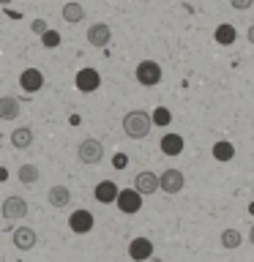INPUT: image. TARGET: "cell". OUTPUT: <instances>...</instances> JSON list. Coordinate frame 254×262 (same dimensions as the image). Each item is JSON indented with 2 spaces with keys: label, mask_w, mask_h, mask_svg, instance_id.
Here are the masks:
<instances>
[{
  "label": "cell",
  "mask_w": 254,
  "mask_h": 262,
  "mask_svg": "<svg viewBox=\"0 0 254 262\" xmlns=\"http://www.w3.org/2000/svg\"><path fill=\"white\" fill-rule=\"evenodd\" d=\"M153 128V115L145 112V110H131L126 112V118H123V131H126V137L131 139H145L151 134Z\"/></svg>",
  "instance_id": "6da1fadb"
},
{
  "label": "cell",
  "mask_w": 254,
  "mask_h": 262,
  "mask_svg": "<svg viewBox=\"0 0 254 262\" xmlns=\"http://www.w3.org/2000/svg\"><path fill=\"white\" fill-rule=\"evenodd\" d=\"M134 77H137L139 85L153 88V85H159V82H161V66L156 60H139L137 69H134Z\"/></svg>",
  "instance_id": "7a4b0ae2"
},
{
  "label": "cell",
  "mask_w": 254,
  "mask_h": 262,
  "mask_svg": "<svg viewBox=\"0 0 254 262\" xmlns=\"http://www.w3.org/2000/svg\"><path fill=\"white\" fill-rule=\"evenodd\" d=\"M77 159H79L82 164H101V159H104V145L98 142L96 137L82 139L79 147H77Z\"/></svg>",
  "instance_id": "3957f363"
},
{
  "label": "cell",
  "mask_w": 254,
  "mask_h": 262,
  "mask_svg": "<svg viewBox=\"0 0 254 262\" xmlns=\"http://www.w3.org/2000/svg\"><path fill=\"white\" fill-rule=\"evenodd\" d=\"M74 88L79 90V93H96L98 88H101V74L96 69H79L77 77H74Z\"/></svg>",
  "instance_id": "277c9868"
},
{
  "label": "cell",
  "mask_w": 254,
  "mask_h": 262,
  "mask_svg": "<svg viewBox=\"0 0 254 262\" xmlns=\"http://www.w3.org/2000/svg\"><path fill=\"white\" fill-rule=\"evenodd\" d=\"M118 210L126 213V216L139 213V210H142V194H139L134 186H131V188H120V194H118Z\"/></svg>",
  "instance_id": "5b68a950"
},
{
  "label": "cell",
  "mask_w": 254,
  "mask_h": 262,
  "mask_svg": "<svg viewBox=\"0 0 254 262\" xmlns=\"http://www.w3.org/2000/svg\"><path fill=\"white\" fill-rule=\"evenodd\" d=\"M96 224V219H93V213L85 210V208H79V210H74L71 216H69V229L74 235H88L90 229H93Z\"/></svg>",
  "instance_id": "8992f818"
},
{
  "label": "cell",
  "mask_w": 254,
  "mask_h": 262,
  "mask_svg": "<svg viewBox=\"0 0 254 262\" xmlns=\"http://www.w3.org/2000/svg\"><path fill=\"white\" fill-rule=\"evenodd\" d=\"M134 188L142 196H147V194H156L161 188V175H156V172H151V169H142V172H137V178H134Z\"/></svg>",
  "instance_id": "52a82bcc"
},
{
  "label": "cell",
  "mask_w": 254,
  "mask_h": 262,
  "mask_svg": "<svg viewBox=\"0 0 254 262\" xmlns=\"http://www.w3.org/2000/svg\"><path fill=\"white\" fill-rule=\"evenodd\" d=\"M88 44L90 47H96V49H101V47H107L112 41V28L107 22H96V25H90L88 28Z\"/></svg>",
  "instance_id": "ba28073f"
},
{
  "label": "cell",
  "mask_w": 254,
  "mask_h": 262,
  "mask_svg": "<svg viewBox=\"0 0 254 262\" xmlns=\"http://www.w3.org/2000/svg\"><path fill=\"white\" fill-rule=\"evenodd\" d=\"M183 186H186V178L180 169L170 167L161 172V191L164 194H178V191H183Z\"/></svg>",
  "instance_id": "9c48e42d"
},
{
  "label": "cell",
  "mask_w": 254,
  "mask_h": 262,
  "mask_svg": "<svg viewBox=\"0 0 254 262\" xmlns=\"http://www.w3.org/2000/svg\"><path fill=\"white\" fill-rule=\"evenodd\" d=\"M0 210H3V219L16 221V219L28 216V202H25L22 196H6L3 205H0Z\"/></svg>",
  "instance_id": "30bf717a"
},
{
  "label": "cell",
  "mask_w": 254,
  "mask_h": 262,
  "mask_svg": "<svg viewBox=\"0 0 254 262\" xmlns=\"http://www.w3.org/2000/svg\"><path fill=\"white\" fill-rule=\"evenodd\" d=\"M129 257L134 262H145L153 257V241L151 237H134V241L129 243Z\"/></svg>",
  "instance_id": "8fae6325"
},
{
  "label": "cell",
  "mask_w": 254,
  "mask_h": 262,
  "mask_svg": "<svg viewBox=\"0 0 254 262\" xmlns=\"http://www.w3.org/2000/svg\"><path fill=\"white\" fill-rule=\"evenodd\" d=\"M118 194H120V188H118V183H115V180H101V183H96V188H93L96 202H101V205L118 202Z\"/></svg>",
  "instance_id": "7c38bea8"
},
{
  "label": "cell",
  "mask_w": 254,
  "mask_h": 262,
  "mask_svg": "<svg viewBox=\"0 0 254 262\" xmlns=\"http://www.w3.org/2000/svg\"><path fill=\"white\" fill-rule=\"evenodd\" d=\"M19 88L25 90V93H38V90L44 88V74H41L38 69H25L19 74Z\"/></svg>",
  "instance_id": "4fadbf2b"
},
{
  "label": "cell",
  "mask_w": 254,
  "mask_h": 262,
  "mask_svg": "<svg viewBox=\"0 0 254 262\" xmlns=\"http://www.w3.org/2000/svg\"><path fill=\"white\" fill-rule=\"evenodd\" d=\"M36 243H38V237H36V229L33 227H16L14 229V246L19 251H30Z\"/></svg>",
  "instance_id": "5bb4252c"
},
{
  "label": "cell",
  "mask_w": 254,
  "mask_h": 262,
  "mask_svg": "<svg viewBox=\"0 0 254 262\" xmlns=\"http://www.w3.org/2000/svg\"><path fill=\"white\" fill-rule=\"evenodd\" d=\"M159 147H161V153H164V156L175 159V156L183 153V137H180V134H164V137H161V142H159Z\"/></svg>",
  "instance_id": "9a60e30c"
},
{
  "label": "cell",
  "mask_w": 254,
  "mask_h": 262,
  "mask_svg": "<svg viewBox=\"0 0 254 262\" xmlns=\"http://www.w3.org/2000/svg\"><path fill=\"white\" fill-rule=\"evenodd\" d=\"M19 112H22L19 98H14V96H3V98H0V120H16V118H19Z\"/></svg>",
  "instance_id": "2e32d148"
},
{
  "label": "cell",
  "mask_w": 254,
  "mask_h": 262,
  "mask_svg": "<svg viewBox=\"0 0 254 262\" xmlns=\"http://www.w3.org/2000/svg\"><path fill=\"white\" fill-rule=\"evenodd\" d=\"M47 200L52 208H69V202H71V191H69V186H52L47 191Z\"/></svg>",
  "instance_id": "e0dca14e"
},
{
  "label": "cell",
  "mask_w": 254,
  "mask_h": 262,
  "mask_svg": "<svg viewBox=\"0 0 254 262\" xmlns=\"http://www.w3.org/2000/svg\"><path fill=\"white\" fill-rule=\"evenodd\" d=\"M213 38H216V44L221 47H229V44H235V38H238V30H235V25H229V22H221L216 33H213Z\"/></svg>",
  "instance_id": "ac0fdd59"
},
{
  "label": "cell",
  "mask_w": 254,
  "mask_h": 262,
  "mask_svg": "<svg viewBox=\"0 0 254 262\" xmlns=\"http://www.w3.org/2000/svg\"><path fill=\"white\" fill-rule=\"evenodd\" d=\"M11 145L16 147V150H25V147L33 145V128L30 126H19L11 131Z\"/></svg>",
  "instance_id": "d6986e66"
},
{
  "label": "cell",
  "mask_w": 254,
  "mask_h": 262,
  "mask_svg": "<svg viewBox=\"0 0 254 262\" xmlns=\"http://www.w3.org/2000/svg\"><path fill=\"white\" fill-rule=\"evenodd\" d=\"M213 159L221 161V164H224V161H232V159H235V145H232V142H224V139H221V142H216V145H213Z\"/></svg>",
  "instance_id": "ffe728a7"
},
{
  "label": "cell",
  "mask_w": 254,
  "mask_h": 262,
  "mask_svg": "<svg viewBox=\"0 0 254 262\" xmlns=\"http://www.w3.org/2000/svg\"><path fill=\"white\" fill-rule=\"evenodd\" d=\"M16 178H19V183H25V186H33V183H38L41 172H38L36 164H22L19 172H16Z\"/></svg>",
  "instance_id": "44dd1931"
},
{
  "label": "cell",
  "mask_w": 254,
  "mask_h": 262,
  "mask_svg": "<svg viewBox=\"0 0 254 262\" xmlns=\"http://www.w3.org/2000/svg\"><path fill=\"white\" fill-rule=\"evenodd\" d=\"M63 19L69 25H77L85 19V8H82V3H66L63 6Z\"/></svg>",
  "instance_id": "7402d4cb"
},
{
  "label": "cell",
  "mask_w": 254,
  "mask_h": 262,
  "mask_svg": "<svg viewBox=\"0 0 254 262\" xmlns=\"http://www.w3.org/2000/svg\"><path fill=\"white\" fill-rule=\"evenodd\" d=\"M243 243V235L238 232V229H224V232H221V246H224V249H238V246Z\"/></svg>",
  "instance_id": "603a6c76"
},
{
  "label": "cell",
  "mask_w": 254,
  "mask_h": 262,
  "mask_svg": "<svg viewBox=\"0 0 254 262\" xmlns=\"http://www.w3.org/2000/svg\"><path fill=\"white\" fill-rule=\"evenodd\" d=\"M151 115H153V126H170L172 123V112L167 110V106H156Z\"/></svg>",
  "instance_id": "cb8c5ba5"
},
{
  "label": "cell",
  "mask_w": 254,
  "mask_h": 262,
  "mask_svg": "<svg viewBox=\"0 0 254 262\" xmlns=\"http://www.w3.org/2000/svg\"><path fill=\"white\" fill-rule=\"evenodd\" d=\"M60 33H57V30H52V28H49L47 33H44V36H41V44H44L47 49H57V47H60Z\"/></svg>",
  "instance_id": "d4e9b609"
},
{
  "label": "cell",
  "mask_w": 254,
  "mask_h": 262,
  "mask_svg": "<svg viewBox=\"0 0 254 262\" xmlns=\"http://www.w3.org/2000/svg\"><path fill=\"white\" fill-rule=\"evenodd\" d=\"M112 167H115V169H126V167H129V156H126V153H115V156H112Z\"/></svg>",
  "instance_id": "484cf974"
},
{
  "label": "cell",
  "mask_w": 254,
  "mask_h": 262,
  "mask_svg": "<svg viewBox=\"0 0 254 262\" xmlns=\"http://www.w3.org/2000/svg\"><path fill=\"white\" fill-rule=\"evenodd\" d=\"M30 30L36 33V36H44L49 28H47V22H44V19H33V22H30Z\"/></svg>",
  "instance_id": "4316f807"
},
{
  "label": "cell",
  "mask_w": 254,
  "mask_h": 262,
  "mask_svg": "<svg viewBox=\"0 0 254 262\" xmlns=\"http://www.w3.org/2000/svg\"><path fill=\"white\" fill-rule=\"evenodd\" d=\"M229 6L238 8V11H246V8H251V6H254V0H229Z\"/></svg>",
  "instance_id": "83f0119b"
},
{
  "label": "cell",
  "mask_w": 254,
  "mask_h": 262,
  "mask_svg": "<svg viewBox=\"0 0 254 262\" xmlns=\"http://www.w3.org/2000/svg\"><path fill=\"white\" fill-rule=\"evenodd\" d=\"M249 243H251V246H254V224H251V227H249Z\"/></svg>",
  "instance_id": "f1b7e54d"
},
{
  "label": "cell",
  "mask_w": 254,
  "mask_h": 262,
  "mask_svg": "<svg viewBox=\"0 0 254 262\" xmlns=\"http://www.w3.org/2000/svg\"><path fill=\"white\" fill-rule=\"evenodd\" d=\"M6 178H8V172H6L3 167H0V183H3V180H6Z\"/></svg>",
  "instance_id": "f546056e"
},
{
  "label": "cell",
  "mask_w": 254,
  "mask_h": 262,
  "mask_svg": "<svg viewBox=\"0 0 254 262\" xmlns=\"http://www.w3.org/2000/svg\"><path fill=\"white\" fill-rule=\"evenodd\" d=\"M249 41H251V44H254V28H249Z\"/></svg>",
  "instance_id": "4dcf8cb0"
},
{
  "label": "cell",
  "mask_w": 254,
  "mask_h": 262,
  "mask_svg": "<svg viewBox=\"0 0 254 262\" xmlns=\"http://www.w3.org/2000/svg\"><path fill=\"white\" fill-rule=\"evenodd\" d=\"M8 3H11V0H0V6H8Z\"/></svg>",
  "instance_id": "1f68e13d"
},
{
  "label": "cell",
  "mask_w": 254,
  "mask_h": 262,
  "mask_svg": "<svg viewBox=\"0 0 254 262\" xmlns=\"http://www.w3.org/2000/svg\"><path fill=\"white\" fill-rule=\"evenodd\" d=\"M249 213H251V216H254V202H251V208H249Z\"/></svg>",
  "instance_id": "d6a6232c"
},
{
  "label": "cell",
  "mask_w": 254,
  "mask_h": 262,
  "mask_svg": "<svg viewBox=\"0 0 254 262\" xmlns=\"http://www.w3.org/2000/svg\"><path fill=\"white\" fill-rule=\"evenodd\" d=\"M0 216H3V210H0Z\"/></svg>",
  "instance_id": "836d02e7"
}]
</instances>
